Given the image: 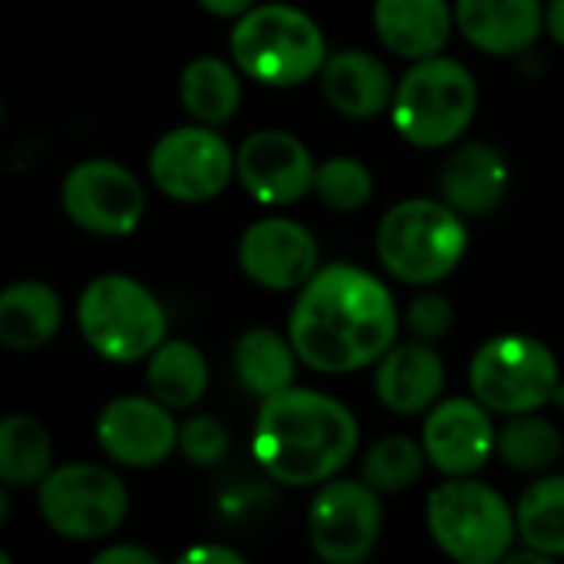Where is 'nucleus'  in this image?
I'll return each mask as SVG.
<instances>
[{
  "instance_id": "f257e3e1",
  "label": "nucleus",
  "mask_w": 564,
  "mask_h": 564,
  "mask_svg": "<svg viewBox=\"0 0 564 564\" xmlns=\"http://www.w3.org/2000/svg\"><path fill=\"white\" fill-rule=\"evenodd\" d=\"M288 317V340L317 373H357L377 364L400 330L390 288L357 264L317 268Z\"/></svg>"
},
{
  "instance_id": "f03ea898",
  "label": "nucleus",
  "mask_w": 564,
  "mask_h": 564,
  "mask_svg": "<svg viewBox=\"0 0 564 564\" xmlns=\"http://www.w3.org/2000/svg\"><path fill=\"white\" fill-rule=\"evenodd\" d=\"M251 446L271 479L294 489L321 486L357 456L360 423L340 400L288 387L261 400Z\"/></svg>"
},
{
  "instance_id": "7ed1b4c3",
  "label": "nucleus",
  "mask_w": 564,
  "mask_h": 564,
  "mask_svg": "<svg viewBox=\"0 0 564 564\" xmlns=\"http://www.w3.org/2000/svg\"><path fill=\"white\" fill-rule=\"evenodd\" d=\"M231 63L254 83L291 89L314 79L327 59L324 30L291 3H254L235 20Z\"/></svg>"
},
{
  "instance_id": "20e7f679",
  "label": "nucleus",
  "mask_w": 564,
  "mask_h": 564,
  "mask_svg": "<svg viewBox=\"0 0 564 564\" xmlns=\"http://www.w3.org/2000/svg\"><path fill=\"white\" fill-rule=\"evenodd\" d=\"M479 106L476 76L453 56L413 59L390 99L393 129L416 149H446L463 139Z\"/></svg>"
},
{
  "instance_id": "39448f33",
  "label": "nucleus",
  "mask_w": 564,
  "mask_h": 564,
  "mask_svg": "<svg viewBox=\"0 0 564 564\" xmlns=\"http://www.w3.org/2000/svg\"><path fill=\"white\" fill-rule=\"evenodd\" d=\"M469 248V228L443 198L397 202L377 228V258L403 284L430 288L449 278Z\"/></svg>"
},
{
  "instance_id": "423d86ee",
  "label": "nucleus",
  "mask_w": 564,
  "mask_h": 564,
  "mask_svg": "<svg viewBox=\"0 0 564 564\" xmlns=\"http://www.w3.org/2000/svg\"><path fill=\"white\" fill-rule=\"evenodd\" d=\"M83 340L109 364L145 360L169 330L162 301L129 274L93 278L76 301Z\"/></svg>"
},
{
  "instance_id": "0eeeda50",
  "label": "nucleus",
  "mask_w": 564,
  "mask_h": 564,
  "mask_svg": "<svg viewBox=\"0 0 564 564\" xmlns=\"http://www.w3.org/2000/svg\"><path fill=\"white\" fill-rule=\"evenodd\" d=\"M426 532L453 562L496 564L512 552L516 512L492 486L456 476L426 496Z\"/></svg>"
},
{
  "instance_id": "6e6552de",
  "label": "nucleus",
  "mask_w": 564,
  "mask_h": 564,
  "mask_svg": "<svg viewBox=\"0 0 564 564\" xmlns=\"http://www.w3.org/2000/svg\"><path fill=\"white\" fill-rule=\"evenodd\" d=\"M562 383L558 360L549 344L529 334H502L486 340L469 364L473 397L502 416L535 413L552 403L555 387Z\"/></svg>"
},
{
  "instance_id": "1a4fd4ad",
  "label": "nucleus",
  "mask_w": 564,
  "mask_h": 564,
  "mask_svg": "<svg viewBox=\"0 0 564 564\" xmlns=\"http://www.w3.org/2000/svg\"><path fill=\"white\" fill-rule=\"evenodd\" d=\"M36 506L59 539L69 542H102L119 532L129 516L126 482L96 463L53 466L36 486Z\"/></svg>"
},
{
  "instance_id": "9d476101",
  "label": "nucleus",
  "mask_w": 564,
  "mask_h": 564,
  "mask_svg": "<svg viewBox=\"0 0 564 564\" xmlns=\"http://www.w3.org/2000/svg\"><path fill=\"white\" fill-rule=\"evenodd\" d=\"M149 175L172 202H212L235 178V149L215 126H178L152 145Z\"/></svg>"
},
{
  "instance_id": "9b49d317",
  "label": "nucleus",
  "mask_w": 564,
  "mask_h": 564,
  "mask_svg": "<svg viewBox=\"0 0 564 564\" xmlns=\"http://www.w3.org/2000/svg\"><path fill=\"white\" fill-rule=\"evenodd\" d=\"M383 509L380 492L364 479H327L307 509V542L327 564L367 562L380 542Z\"/></svg>"
},
{
  "instance_id": "f8f14e48",
  "label": "nucleus",
  "mask_w": 564,
  "mask_h": 564,
  "mask_svg": "<svg viewBox=\"0 0 564 564\" xmlns=\"http://www.w3.org/2000/svg\"><path fill=\"white\" fill-rule=\"evenodd\" d=\"M59 202L76 228L99 238H126L145 215L142 182L112 159L76 162L59 185Z\"/></svg>"
},
{
  "instance_id": "ddd939ff",
  "label": "nucleus",
  "mask_w": 564,
  "mask_h": 564,
  "mask_svg": "<svg viewBox=\"0 0 564 564\" xmlns=\"http://www.w3.org/2000/svg\"><path fill=\"white\" fill-rule=\"evenodd\" d=\"M314 155L311 149L284 132V129H261L251 132L235 152V175L245 192L261 205H294L311 195L314 185Z\"/></svg>"
},
{
  "instance_id": "4468645a",
  "label": "nucleus",
  "mask_w": 564,
  "mask_h": 564,
  "mask_svg": "<svg viewBox=\"0 0 564 564\" xmlns=\"http://www.w3.org/2000/svg\"><path fill=\"white\" fill-rule=\"evenodd\" d=\"M96 443L119 466L152 469L178 449V423L155 397H119L102 406Z\"/></svg>"
},
{
  "instance_id": "2eb2a0df",
  "label": "nucleus",
  "mask_w": 564,
  "mask_h": 564,
  "mask_svg": "<svg viewBox=\"0 0 564 564\" xmlns=\"http://www.w3.org/2000/svg\"><path fill=\"white\" fill-rule=\"evenodd\" d=\"M423 456L443 476H476L496 453L492 413L476 397L436 400L423 423Z\"/></svg>"
},
{
  "instance_id": "dca6fc26",
  "label": "nucleus",
  "mask_w": 564,
  "mask_h": 564,
  "mask_svg": "<svg viewBox=\"0 0 564 564\" xmlns=\"http://www.w3.org/2000/svg\"><path fill=\"white\" fill-rule=\"evenodd\" d=\"M317 238L291 218L251 221L238 238V264L264 291H297L317 271Z\"/></svg>"
},
{
  "instance_id": "f3484780",
  "label": "nucleus",
  "mask_w": 564,
  "mask_h": 564,
  "mask_svg": "<svg viewBox=\"0 0 564 564\" xmlns=\"http://www.w3.org/2000/svg\"><path fill=\"white\" fill-rule=\"evenodd\" d=\"M446 387V364L433 350V344L406 340L390 344V350L377 360L373 390L377 400L397 416H420L426 413Z\"/></svg>"
},
{
  "instance_id": "a211bd4d",
  "label": "nucleus",
  "mask_w": 564,
  "mask_h": 564,
  "mask_svg": "<svg viewBox=\"0 0 564 564\" xmlns=\"http://www.w3.org/2000/svg\"><path fill=\"white\" fill-rule=\"evenodd\" d=\"M453 23L482 53L519 56L545 30L542 0H456Z\"/></svg>"
},
{
  "instance_id": "6ab92c4d",
  "label": "nucleus",
  "mask_w": 564,
  "mask_h": 564,
  "mask_svg": "<svg viewBox=\"0 0 564 564\" xmlns=\"http://www.w3.org/2000/svg\"><path fill=\"white\" fill-rule=\"evenodd\" d=\"M317 76H321L324 99L344 119L367 122V119H377L383 109H390L393 76L383 66V59L367 50L330 53Z\"/></svg>"
},
{
  "instance_id": "aec40b11",
  "label": "nucleus",
  "mask_w": 564,
  "mask_h": 564,
  "mask_svg": "<svg viewBox=\"0 0 564 564\" xmlns=\"http://www.w3.org/2000/svg\"><path fill=\"white\" fill-rule=\"evenodd\" d=\"M509 192V162L489 142L456 145L440 169V195L463 218L489 215Z\"/></svg>"
},
{
  "instance_id": "412c9836",
  "label": "nucleus",
  "mask_w": 564,
  "mask_h": 564,
  "mask_svg": "<svg viewBox=\"0 0 564 564\" xmlns=\"http://www.w3.org/2000/svg\"><path fill=\"white\" fill-rule=\"evenodd\" d=\"M449 0H373L377 40L400 59H426L443 53L453 33Z\"/></svg>"
},
{
  "instance_id": "4be33fe9",
  "label": "nucleus",
  "mask_w": 564,
  "mask_h": 564,
  "mask_svg": "<svg viewBox=\"0 0 564 564\" xmlns=\"http://www.w3.org/2000/svg\"><path fill=\"white\" fill-rule=\"evenodd\" d=\"M63 324V301L43 281H13L0 291V347L30 354L46 347Z\"/></svg>"
},
{
  "instance_id": "5701e85b",
  "label": "nucleus",
  "mask_w": 564,
  "mask_h": 564,
  "mask_svg": "<svg viewBox=\"0 0 564 564\" xmlns=\"http://www.w3.org/2000/svg\"><path fill=\"white\" fill-rule=\"evenodd\" d=\"M145 387L162 406L188 410L208 390V360L188 340H162L145 357Z\"/></svg>"
},
{
  "instance_id": "b1692460",
  "label": "nucleus",
  "mask_w": 564,
  "mask_h": 564,
  "mask_svg": "<svg viewBox=\"0 0 564 564\" xmlns=\"http://www.w3.org/2000/svg\"><path fill=\"white\" fill-rule=\"evenodd\" d=\"M178 99L195 122H205L215 129L225 126L241 106L238 66H231L218 56L192 59L178 76Z\"/></svg>"
},
{
  "instance_id": "393cba45",
  "label": "nucleus",
  "mask_w": 564,
  "mask_h": 564,
  "mask_svg": "<svg viewBox=\"0 0 564 564\" xmlns=\"http://www.w3.org/2000/svg\"><path fill=\"white\" fill-rule=\"evenodd\" d=\"M235 370L248 393L274 397L294 387L297 377V354L288 337L271 327H251L235 344Z\"/></svg>"
},
{
  "instance_id": "a878e982",
  "label": "nucleus",
  "mask_w": 564,
  "mask_h": 564,
  "mask_svg": "<svg viewBox=\"0 0 564 564\" xmlns=\"http://www.w3.org/2000/svg\"><path fill=\"white\" fill-rule=\"evenodd\" d=\"M53 469V440L33 416L0 420V482L33 489Z\"/></svg>"
},
{
  "instance_id": "bb28decb",
  "label": "nucleus",
  "mask_w": 564,
  "mask_h": 564,
  "mask_svg": "<svg viewBox=\"0 0 564 564\" xmlns=\"http://www.w3.org/2000/svg\"><path fill=\"white\" fill-rule=\"evenodd\" d=\"M516 535L545 558H564V476H542L522 492Z\"/></svg>"
},
{
  "instance_id": "cd10ccee",
  "label": "nucleus",
  "mask_w": 564,
  "mask_h": 564,
  "mask_svg": "<svg viewBox=\"0 0 564 564\" xmlns=\"http://www.w3.org/2000/svg\"><path fill=\"white\" fill-rule=\"evenodd\" d=\"M562 433L552 420L535 413L512 416L502 430H496V453L512 473H545L562 459Z\"/></svg>"
},
{
  "instance_id": "c85d7f7f",
  "label": "nucleus",
  "mask_w": 564,
  "mask_h": 564,
  "mask_svg": "<svg viewBox=\"0 0 564 564\" xmlns=\"http://www.w3.org/2000/svg\"><path fill=\"white\" fill-rule=\"evenodd\" d=\"M423 466H426V456L416 440L383 436L367 449L360 463V479L380 496H397V492H406L423 476Z\"/></svg>"
},
{
  "instance_id": "c756f323",
  "label": "nucleus",
  "mask_w": 564,
  "mask_h": 564,
  "mask_svg": "<svg viewBox=\"0 0 564 564\" xmlns=\"http://www.w3.org/2000/svg\"><path fill=\"white\" fill-rule=\"evenodd\" d=\"M311 192L334 212H357L373 198V175L360 159L334 155L314 169Z\"/></svg>"
},
{
  "instance_id": "7c9ffc66",
  "label": "nucleus",
  "mask_w": 564,
  "mask_h": 564,
  "mask_svg": "<svg viewBox=\"0 0 564 564\" xmlns=\"http://www.w3.org/2000/svg\"><path fill=\"white\" fill-rule=\"evenodd\" d=\"M178 449L192 466H218L228 453V430L215 416H188L178 423Z\"/></svg>"
},
{
  "instance_id": "2f4dec72",
  "label": "nucleus",
  "mask_w": 564,
  "mask_h": 564,
  "mask_svg": "<svg viewBox=\"0 0 564 564\" xmlns=\"http://www.w3.org/2000/svg\"><path fill=\"white\" fill-rule=\"evenodd\" d=\"M453 321H456L453 301L436 291H423L420 297H413V304L406 311V327H410L413 340H423V344L443 340L453 330Z\"/></svg>"
},
{
  "instance_id": "473e14b6",
  "label": "nucleus",
  "mask_w": 564,
  "mask_h": 564,
  "mask_svg": "<svg viewBox=\"0 0 564 564\" xmlns=\"http://www.w3.org/2000/svg\"><path fill=\"white\" fill-rule=\"evenodd\" d=\"M159 558L139 545H106L99 555H96V564H155Z\"/></svg>"
},
{
  "instance_id": "72a5a7b5",
  "label": "nucleus",
  "mask_w": 564,
  "mask_h": 564,
  "mask_svg": "<svg viewBox=\"0 0 564 564\" xmlns=\"http://www.w3.org/2000/svg\"><path fill=\"white\" fill-rule=\"evenodd\" d=\"M178 562L192 564V562H221V564H241L245 555L235 552V549H221V545H195L188 552L178 555Z\"/></svg>"
},
{
  "instance_id": "f704fd0d",
  "label": "nucleus",
  "mask_w": 564,
  "mask_h": 564,
  "mask_svg": "<svg viewBox=\"0 0 564 564\" xmlns=\"http://www.w3.org/2000/svg\"><path fill=\"white\" fill-rule=\"evenodd\" d=\"M205 13L212 17H225V20H238L245 10H251L258 0H195Z\"/></svg>"
},
{
  "instance_id": "c9c22d12",
  "label": "nucleus",
  "mask_w": 564,
  "mask_h": 564,
  "mask_svg": "<svg viewBox=\"0 0 564 564\" xmlns=\"http://www.w3.org/2000/svg\"><path fill=\"white\" fill-rule=\"evenodd\" d=\"M545 33L564 46V0H549L545 3Z\"/></svg>"
},
{
  "instance_id": "e433bc0d",
  "label": "nucleus",
  "mask_w": 564,
  "mask_h": 564,
  "mask_svg": "<svg viewBox=\"0 0 564 564\" xmlns=\"http://www.w3.org/2000/svg\"><path fill=\"white\" fill-rule=\"evenodd\" d=\"M7 516H10V496H7V489L0 482V525L7 522Z\"/></svg>"
},
{
  "instance_id": "4c0bfd02",
  "label": "nucleus",
  "mask_w": 564,
  "mask_h": 564,
  "mask_svg": "<svg viewBox=\"0 0 564 564\" xmlns=\"http://www.w3.org/2000/svg\"><path fill=\"white\" fill-rule=\"evenodd\" d=\"M0 564H10V552H3V549H0Z\"/></svg>"
},
{
  "instance_id": "58836bf2",
  "label": "nucleus",
  "mask_w": 564,
  "mask_h": 564,
  "mask_svg": "<svg viewBox=\"0 0 564 564\" xmlns=\"http://www.w3.org/2000/svg\"><path fill=\"white\" fill-rule=\"evenodd\" d=\"M0 122H3V102H0Z\"/></svg>"
}]
</instances>
